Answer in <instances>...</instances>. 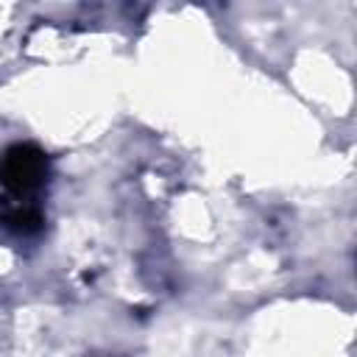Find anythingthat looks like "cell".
<instances>
[{
	"mask_svg": "<svg viewBox=\"0 0 357 357\" xmlns=\"http://www.w3.org/2000/svg\"><path fill=\"white\" fill-rule=\"evenodd\" d=\"M0 226L14 234H36L45 226V212L39 198L28 195H0Z\"/></svg>",
	"mask_w": 357,
	"mask_h": 357,
	"instance_id": "2",
	"label": "cell"
},
{
	"mask_svg": "<svg viewBox=\"0 0 357 357\" xmlns=\"http://www.w3.org/2000/svg\"><path fill=\"white\" fill-rule=\"evenodd\" d=\"M47 153L31 142H17L0 156V187L6 195L36 198L47 181Z\"/></svg>",
	"mask_w": 357,
	"mask_h": 357,
	"instance_id": "1",
	"label": "cell"
}]
</instances>
